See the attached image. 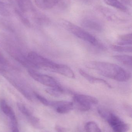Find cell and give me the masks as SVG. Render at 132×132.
I'll list each match as a JSON object with an SVG mask.
<instances>
[{"label":"cell","mask_w":132,"mask_h":132,"mask_svg":"<svg viewBox=\"0 0 132 132\" xmlns=\"http://www.w3.org/2000/svg\"><path fill=\"white\" fill-rule=\"evenodd\" d=\"M35 19L37 23L40 25L47 24L50 22L49 19L42 13H36L35 15Z\"/></svg>","instance_id":"15"},{"label":"cell","mask_w":132,"mask_h":132,"mask_svg":"<svg viewBox=\"0 0 132 132\" xmlns=\"http://www.w3.org/2000/svg\"><path fill=\"white\" fill-rule=\"evenodd\" d=\"M46 92L52 96L57 97L63 94L64 91L61 87L60 88H50L46 89Z\"/></svg>","instance_id":"18"},{"label":"cell","mask_w":132,"mask_h":132,"mask_svg":"<svg viewBox=\"0 0 132 132\" xmlns=\"http://www.w3.org/2000/svg\"><path fill=\"white\" fill-rule=\"evenodd\" d=\"M73 98L88 105L97 104L98 103V100L96 98L86 95L76 94L74 95Z\"/></svg>","instance_id":"8"},{"label":"cell","mask_w":132,"mask_h":132,"mask_svg":"<svg viewBox=\"0 0 132 132\" xmlns=\"http://www.w3.org/2000/svg\"><path fill=\"white\" fill-rule=\"evenodd\" d=\"M89 67L104 77L121 82L127 81L131 77L130 73L114 63L92 61L89 63Z\"/></svg>","instance_id":"1"},{"label":"cell","mask_w":132,"mask_h":132,"mask_svg":"<svg viewBox=\"0 0 132 132\" xmlns=\"http://www.w3.org/2000/svg\"><path fill=\"white\" fill-rule=\"evenodd\" d=\"M54 5L63 10L67 9L70 5V0H53Z\"/></svg>","instance_id":"17"},{"label":"cell","mask_w":132,"mask_h":132,"mask_svg":"<svg viewBox=\"0 0 132 132\" xmlns=\"http://www.w3.org/2000/svg\"><path fill=\"white\" fill-rule=\"evenodd\" d=\"M35 95L36 98L42 103L44 105L46 106H48L50 105V102L48 101L46 98H45L44 97L42 96V95H40L37 94V93H35Z\"/></svg>","instance_id":"27"},{"label":"cell","mask_w":132,"mask_h":132,"mask_svg":"<svg viewBox=\"0 0 132 132\" xmlns=\"http://www.w3.org/2000/svg\"><path fill=\"white\" fill-rule=\"evenodd\" d=\"M62 21L64 27L77 38L93 45L101 46L95 37L82 28L67 21L63 20Z\"/></svg>","instance_id":"2"},{"label":"cell","mask_w":132,"mask_h":132,"mask_svg":"<svg viewBox=\"0 0 132 132\" xmlns=\"http://www.w3.org/2000/svg\"><path fill=\"white\" fill-rule=\"evenodd\" d=\"M35 2L38 7L44 10L51 9L55 6L53 0H35Z\"/></svg>","instance_id":"9"},{"label":"cell","mask_w":132,"mask_h":132,"mask_svg":"<svg viewBox=\"0 0 132 132\" xmlns=\"http://www.w3.org/2000/svg\"><path fill=\"white\" fill-rule=\"evenodd\" d=\"M30 76L35 80L50 88H60L61 86L55 79L46 75L39 73L32 69H29Z\"/></svg>","instance_id":"4"},{"label":"cell","mask_w":132,"mask_h":132,"mask_svg":"<svg viewBox=\"0 0 132 132\" xmlns=\"http://www.w3.org/2000/svg\"><path fill=\"white\" fill-rule=\"evenodd\" d=\"M1 108L2 111L7 116L13 111V110L8 105L5 100H2L1 102Z\"/></svg>","instance_id":"21"},{"label":"cell","mask_w":132,"mask_h":132,"mask_svg":"<svg viewBox=\"0 0 132 132\" xmlns=\"http://www.w3.org/2000/svg\"><path fill=\"white\" fill-rule=\"evenodd\" d=\"M12 130L13 132H20L19 131L18 128H12Z\"/></svg>","instance_id":"30"},{"label":"cell","mask_w":132,"mask_h":132,"mask_svg":"<svg viewBox=\"0 0 132 132\" xmlns=\"http://www.w3.org/2000/svg\"><path fill=\"white\" fill-rule=\"evenodd\" d=\"M131 33L120 36L118 42V45L121 46H129L132 45Z\"/></svg>","instance_id":"11"},{"label":"cell","mask_w":132,"mask_h":132,"mask_svg":"<svg viewBox=\"0 0 132 132\" xmlns=\"http://www.w3.org/2000/svg\"><path fill=\"white\" fill-rule=\"evenodd\" d=\"M113 58L122 64L128 67H132V56L128 55H116Z\"/></svg>","instance_id":"10"},{"label":"cell","mask_w":132,"mask_h":132,"mask_svg":"<svg viewBox=\"0 0 132 132\" xmlns=\"http://www.w3.org/2000/svg\"><path fill=\"white\" fill-rule=\"evenodd\" d=\"M17 106H18V108L19 109L20 111L22 114H23L27 117L28 118L32 116L30 111L23 104L20 103H17Z\"/></svg>","instance_id":"23"},{"label":"cell","mask_w":132,"mask_h":132,"mask_svg":"<svg viewBox=\"0 0 132 132\" xmlns=\"http://www.w3.org/2000/svg\"><path fill=\"white\" fill-rule=\"evenodd\" d=\"M130 125L124 122L112 128L115 132H126L130 129Z\"/></svg>","instance_id":"19"},{"label":"cell","mask_w":132,"mask_h":132,"mask_svg":"<svg viewBox=\"0 0 132 132\" xmlns=\"http://www.w3.org/2000/svg\"><path fill=\"white\" fill-rule=\"evenodd\" d=\"M98 112L100 116L105 120H107L111 113V112L108 111L107 109L102 108H98Z\"/></svg>","instance_id":"24"},{"label":"cell","mask_w":132,"mask_h":132,"mask_svg":"<svg viewBox=\"0 0 132 132\" xmlns=\"http://www.w3.org/2000/svg\"><path fill=\"white\" fill-rule=\"evenodd\" d=\"M81 25L88 29L97 32H101L103 26L100 22L94 18H86L81 21Z\"/></svg>","instance_id":"6"},{"label":"cell","mask_w":132,"mask_h":132,"mask_svg":"<svg viewBox=\"0 0 132 132\" xmlns=\"http://www.w3.org/2000/svg\"><path fill=\"white\" fill-rule=\"evenodd\" d=\"M106 121L108 122L109 125L112 128L123 122L119 117L112 112L111 113V114Z\"/></svg>","instance_id":"12"},{"label":"cell","mask_w":132,"mask_h":132,"mask_svg":"<svg viewBox=\"0 0 132 132\" xmlns=\"http://www.w3.org/2000/svg\"><path fill=\"white\" fill-rule=\"evenodd\" d=\"M111 48L115 52L121 53H131L132 52L131 46H121L119 45H112Z\"/></svg>","instance_id":"16"},{"label":"cell","mask_w":132,"mask_h":132,"mask_svg":"<svg viewBox=\"0 0 132 132\" xmlns=\"http://www.w3.org/2000/svg\"><path fill=\"white\" fill-rule=\"evenodd\" d=\"M55 130L56 132H66V129L58 125L56 126Z\"/></svg>","instance_id":"28"},{"label":"cell","mask_w":132,"mask_h":132,"mask_svg":"<svg viewBox=\"0 0 132 132\" xmlns=\"http://www.w3.org/2000/svg\"><path fill=\"white\" fill-rule=\"evenodd\" d=\"M0 63L2 64H5L6 63V60L5 59L1 52H0Z\"/></svg>","instance_id":"29"},{"label":"cell","mask_w":132,"mask_h":132,"mask_svg":"<svg viewBox=\"0 0 132 132\" xmlns=\"http://www.w3.org/2000/svg\"><path fill=\"white\" fill-rule=\"evenodd\" d=\"M49 105L53 107L57 112L60 114L68 113L74 108L73 102L66 101L50 102Z\"/></svg>","instance_id":"5"},{"label":"cell","mask_w":132,"mask_h":132,"mask_svg":"<svg viewBox=\"0 0 132 132\" xmlns=\"http://www.w3.org/2000/svg\"><path fill=\"white\" fill-rule=\"evenodd\" d=\"M107 4L122 11H126V7L118 0H103Z\"/></svg>","instance_id":"13"},{"label":"cell","mask_w":132,"mask_h":132,"mask_svg":"<svg viewBox=\"0 0 132 132\" xmlns=\"http://www.w3.org/2000/svg\"><path fill=\"white\" fill-rule=\"evenodd\" d=\"M10 12L7 6L3 2L0 1V17H8Z\"/></svg>","instance_id":"22"},{"label":"cell","mask_w":132,"mask_h":132,"mask_svg":"<svg viewBox=\"0 0 132 132\" xmlns=\"http://www.w3.org/2000/svg\"><path fill=\"white\" fill-rule=\"evenodd\" d=\"M15 12L20 19L22 24L28 28H29L31 26V23L29 20L23 14V12L21 11L16 9L15 10Z\"/></svg>","instance_id":"20"},{"label":"cell","mask_w":132,"mask_h":132,"mask_svg":"<svg viewBox=\"0 0 132 132\" xmlns=\"http://www.w3.org/2000/svg\"><path fill=\"white\" fill-rule=\"evenodd\" d=\"M30 123L35 128H40V121L38 118L32 116L28 118Z\"/></svg>","instance_id":"25"},{"label":"cell","mask_w":132,"mask_h":132,"mask_svg":"<svg viewBox=\"0 0 132 132\" xmlns=\"http://www.w3.org/2000/svg\"><path fill=\"white\" fill-rule=\"evenodd\" d=\"M28 59L37 68H45L53 72L57 73L60 64H57L52 61L43 57L35 52H31L28 54Z\"/></svg>","instance_id":"3"},{"label":"cell","mask_w":132,"mask_h":132,"mask_svg":"<svg viewBox=\"0 0 132 132\" xmlns=\"http://www.w3.org/2000/svg\"><path fill=\"white\" fill-rule=\"evenodd\" d=\"M19 8L23 9L29 6L30 0H17Z\"/></svg>","instance_id":"26"},{"label":"cell","mask_w":132,"mask_h":132,"mask_svg":"<svg viewBox=\"0 0 132 132\" xmlns=\"http://www.w3.org/2000/svg\"><path fill=\"white\" fill-rule=\"evenodd\" d=\"M79 73L81 76H83L84 78H85L90 83H92V84H102L106 85V86L110 88L112 87L111 85L109 83H108L105 80L103 79H100V78L95 77L93 76H91L85 72L83 70H81V69L79 70Z\"/></svg>","instance_id":"7"},{"label":"cell","mask_w":132,"mask_h":132,"mask_svg":"<svg viewBox=\"0 0 132 132\" xmlns=\"http://www.w3.org/2000/svg\"><path fill=\"white\" fill-rule=\"evenodd\" d=\"M84 129L86 132H102L97 124L94 121L87 122L84 126Z\"/></svg>","instance_id":"14"}]
</instances>
